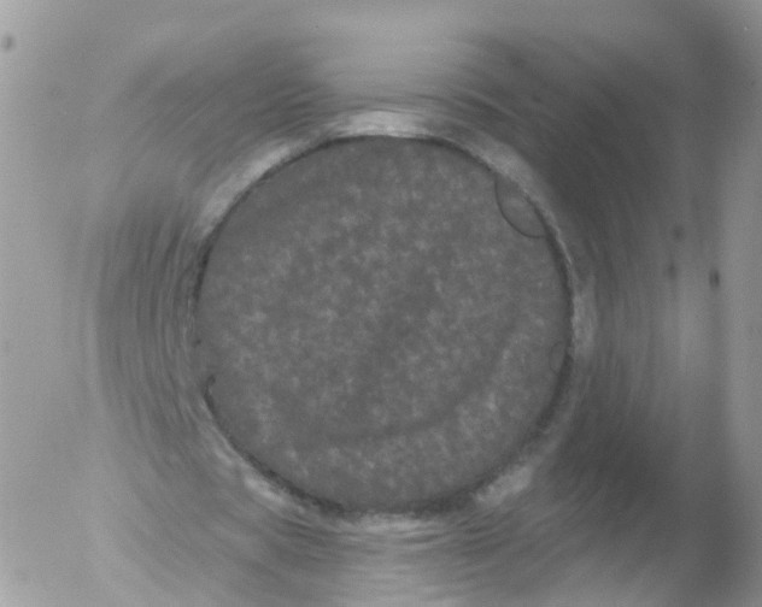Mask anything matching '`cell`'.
<instances>
[{
    "label": "cell",
    "instance_id": "obj_1",
    "mask_svg": "<svg viewBox=\"0 0 762 607\" xmlns=\"http://www.w3.org/2000/svg\"><path fill=\"white\" fill-rule=\"evenodd\" d=\"M532 469L518 467L509 470L508 473L498 477L479 493V502L489 508L501 505L509 498L515 497L529 487L532 480Z\"/></svg>",
    "mask_w": 762,
    "mask_h": 607
}]
</instances>
